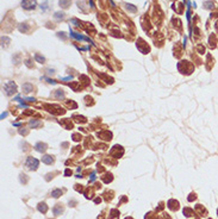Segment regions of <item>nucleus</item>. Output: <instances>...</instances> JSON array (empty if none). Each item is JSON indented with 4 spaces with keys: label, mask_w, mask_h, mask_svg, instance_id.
Here are the masks:
<instances>
[{
    "label": "nucleus",
    "mask_w": 218,
    "mask_h": 219,
    "mask_svg": "<svg viewBox=\"0 0 218 219\" xmlns=\"http://www.w3.org/2000/svg\"><path fill=\"white\" fill-rule=\"evenodd\" d=\"M37 6L36 0H23L22 1V7L24 10H34Z\"/></svg>",
    "instance_id": "1"
},
{
    "label": "nucleus",
    "mask_w": 218,
    "mask_h": 219,
    "mask_svg": "<svg viewBox=\"0 0 218 219\" xmlns=\"http://www.w3.org/2000/svg\"><path fill=\"white\" fill-rule=\"evenodd\" d=\"M4 90H5V92H6L7 95H11V94H13V93L16 92L17 87H16V84H14V82L10 81V82H6V84L4 85Z\"/></svg>",
    "instance_id": "2"
},
{
    "label": "nucleus",
    "mask_w": 218,
    "mask_h": 219,
    "mask_svg": "<svg viewBox=\"0 0 218 219\" xmlns=\"http://www.w3.org/2000/svg\"><path fill=\"white\" fill-rule=\"evenodd\" d=\"M38 164H39V162H38V160H36V158H32V157H29L28 160H26V163H25V166L29 168V169H37V167H38Z\"/></svg>",
    "instance_id": "3"
},
{
    "label": "nucleus",
    "mask_w": 218,
    "mask_h": 219,
    "mask_svg": "<svg viewBox=\"0 0 218 219\" xmlns=\"http://www.w3.org/2000/svg\"><path fill=\"white\" fill-rule=\"evenodd\" d=\"M70 36L72 37H74V38H76V39H80V40H87V42H91L92 43V40L88 38V37H85V36H82V35H79V34H76V32H73V31H70Z\"/></svg>",
    "instance_id": "4"
},
{
    "label": "nucleus",
    "mask_w": 218,
    "mask_h": 219,
    "mask_svg": "<svg viewBox=\"0 0 218 219\" xmlns=\"http://www.w3.org/2000/svg\"><path fill=\"white\" fill-rule=\"evenodd\" d=\"M59 4H60V6H61V7H63V9H66V7H68V6L70 5V0H60Z\"/></svg>",
    "instance_id": "5"
},
{
    "label": "nucleus",
    "mask_w": 218,
    "mask_h": 219,
    "mask_svg": "<svg viewBox=\"0 0 218 219\" xmlns=\"http://www.w3.org/2000/svg\"><path fill=\"white\" fill-rule=\"evenodd\" d=\"M36 150L37 151H44L45 149H47V145L45 144H42V143H38V144H36Z\"/></svg>",
    "instance_id": "6"
},
{
    "label": "nucleus",
    "mask_w": 218,
    "mask_h": 219,
    "mask_svg": "<svg viewBox=\"0 0 218 219\" xmlns=\"http://www.w3.org/2000/svg\"><path fill=\"white\" fill-rule=\"evenodd\" d=\"M47 210H48V207H47V205L44 204V202H43V204H39V205H38V211H39V212L45 213Z\"/></svg>",
    "instance_id": "7"
},
{
    "label": "nucleus",
    "mask_w": 218,
    "mask_h": 219,
    "mask_svg": "<svg viewBox=\"0 0 218 219\" xmlns=\"http://www.w3.org/2000/svg\"><path fill=\"white\" fill-rule=\"evenodd\" d=\"M42 161L44 162V163H47V164H50L51 162H53V158H51V156H44V157H42Z\"/></svg>",
    "instance_id": "8"
},
{
    "label": "nucleus",
    "mask_w": 218,
    "mask_h": 219,
    "mask_svg": "<svg viewBox=\"0 0 218 219\" xmlns=\"http://www.w3.org/2000/svg\"><path fill=\"white\" fill-rule=\"evenodd\" d=\"M61 194H62V191H61V189H55V191L51 192V195H53L54 198H59Z\"/></svg>",
    "instance_id": "9"
},
{
    "label": "nucleus",
    "mask_w": 218,
    "mask_h": 219,
    "mask_svg": "<svg viewBox=\"0 0 218 219\" xmlns=\"http://www.w3.org/2000/svg\"><path fill=\"white\" fill-rule=\"evenodd\" d=\"M35 59H36V60H37L39 63H43V62L45 61V59L43 57V56H41V55H39V54H36V55H35Z\"/></svg>",
    "instance_id": "10"
},
{
    "label": "nucleus",
    "mask_w": 218,
    "mask_h": 219,
    "mask_svg": "<svg viewBox=\"0 0 218 219\" xmlns=\"http://www.w3.org/2000/svg\"><path fill=\"white\" fill-rule=\"evenodd\" d=\"M54 213H55L56 216L61 214V213H62V207H61V206H56V207L54 208Z\"/></svg>",
    "instance_id": "11"
},
{
    "label": "nucleus",
    "mask_w": 218,
    "mask_h": 219,
    "mask_svg": "<svg viewBox=\"0 0 218 219\" xmlns=\"http://www.w3.org/2000/svg\"><path fill=\"white\" fill-rule=\"evenodd\" d=\"M23 88H24V90H25V91H24V92H26V93H29L31 90H32V86L31 85H29V84H25V85H24L23 86Z\"/></svg>",
    "instance_id": "12"
},
{
    "label": "nucleus",
    "mask_w": 218,
    "mask_h": 219,
    "mask_svg": "<svg viewBox=\"0 0 218 219\" xmlns=\"http://www.w3.org/2000/svg\"><path fill=\"white\" fill-rule=\"evenodd\" d=\"M126 10L131 11V12H135V11H137V9H136L135 6H132L131 4H126Z\"/></svg>",
    "instance_id": "13"
},
{
    "label": "nucleus",
    "mask_w": 218,
    "mask_h": 219,
    "mask_svg": "<svg viewBox=\"0 0 218 219\" xmlns=\"http://www.w3.org/2000/svg\"><path fill=\"white\" fill-rule=\"evenodd\" d=\"M39 124H41L39 121H30V126H32V127H35V126H37Z\"/></svg>",
    "instance_id": "14"
},
{
    "label": "nucleus",
    "mask_w": 218,
    "mask_h": 219,
    "mask_svg": "<svg viewBox=\"0 0 218 219\" xmlns=\"http://www.w3.org/2000/svg\"><path fill=\"white\" fill-rule=\"evenodd\" d=\"M55 17H56V18H60V17L63 18V17H64V13H62V12H61V13L57 12V13H55Z\"/></svg>",
    "instance_id": "15"
},
{
    "label": "nucleus",
    "mask_w": 218,
    "mask_h": 219,
    "mask_svg": "<svg viewBox=\"0 0 218 219\" xmlns=\"http://www.w3.org/2000/svg\"><path fill=\"white\" fill-rule=\"evenodd\" d=\"M56 96H57V98H60V96H61V98H63V93L62 92H57V93H56Z\"/></svg>",
    "instance_id": "16"
},
{
    "label": "nucleus",
    "mask_w": 218,
    "mask_h": 219,
    "mask_svg": "<svg viewBox=\"0 0 218 219\" xmlns=\"http://www.w3.org/2000/svg\"><path fill=\"white\" fill-rule=\"evenodd\" d=\"M95 180V173H92V179H91V182H93Z\"/></svg>",
    "instance_id": "17"
}]
</instances>
